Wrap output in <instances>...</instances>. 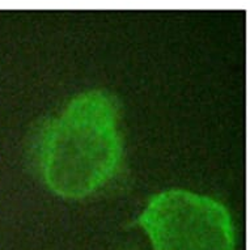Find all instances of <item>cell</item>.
Returning <instances> with one entry per match:
<instances>
[{
	"mask_svg": "<svg viewBox=\"0 0 250 250\" xmlns=\"http://www.w3.org/2000/svg\"><path fill=\"white\" fill-rule=\"evenodd\" d=\"M121 157L118 107L103 90L78 95L42 128L40 172L46 186L62 198L95 193L114 176Z\"/></svg>",
	"mask_w": 250,
	"mask_h": 250,
	"instance_id": "6da1fadb",
	"label": "cell"
},
{
	"mask_svg": "<svg viewBox=\"0 0 250 250\" xmlns=\"http://www.w3.org/2000/svg\"><path fill=\"white\" fill-rule=\"evenodd\" d=\"M153 250H233L234 228L226 206L188 190L149 198L135 220Z\"/></svg>",
	"mask_w": 250,
	"mask_h": 250,
	"instance_id": "7a4b0ae2",
	"label": "cell"
}]
</instances>
